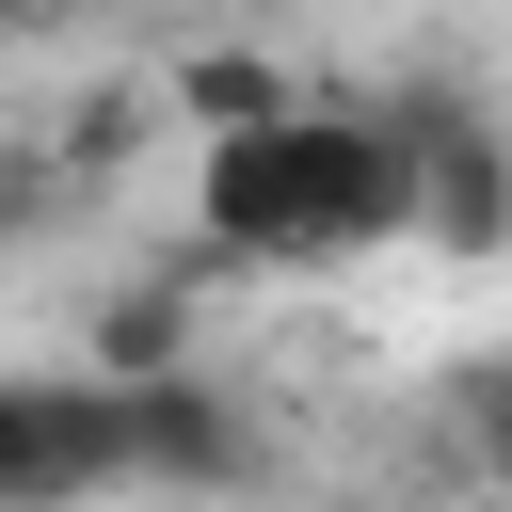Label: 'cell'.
<instances>
[{
	"mask_svg": "<svg viewBox=\"0 0 512 512\" xmlns=\"http://www.w3.org/2000/svg\"><path fill=\"white\" fill-rule=\"evenodd\" d=\"M192 240H208V272L416 256V144L368 96H288L272 128H208L192 144Z\"/></svg>",
	"mask_w": 512,
	"mask_h": 512,
	"instance_id": "obj_1",
	"label": "cell"
},
{
	"mask_svg": "<svg viewBox=\"0 0 512 512\" xmlns=\"http://www.w3.org/2000/svg\"><path fill=\"white\" fill-rule=\"evenodd\" d=\"M368 112L416 144V256H512V112L464 64H400Z\"/></svg>",
	"mask_w": 512,
	"mask_h": 512,
	"instance_id": "obj_2",
	"label": "cell"
},
{
	"mask_svg": "<svg viewBox=\"0 0 512 512\" xmlns=\"http://www.w3.org/2000/svg\"><path fill=\"white\" fill-rule=\"evenodd\" d=\"M128 496V400L96 368H0V512H112Z\"/></svg>",
	"mask_w": 512,
	"mask_h": 512,
	"instance_id": "obj_3",
	"label": "cell"
},
{
	"mask_svg": "<svg viewBox=\"0 0 512 512\" xmlns=\"http://www.w3.org/2000/svg\"><path fill=\"white\" fill-rule=\"evenodd\" d=\"M128 400V496H240L256 464H272V432H256V400L224 384V368H160V384H112Z\"/></svg>",
	"mask_w": 512,
	"mask_h": 512,
	"instance_id": "obj_4",
	"label": "cell"
},
{
	"mask_svg": "<svg viewBox=\"0 0 512 512\" xmlns=\"http://www.w3.org/2000/svg\"><path fill=\"white\" fill-rule=\"evenodd\" d=\"M208 240H160V256H128L112 288H96V320H80V368L96 384H160V368H208Z\"/></svg>",
	"mask_w": 512,
	"mask_h": 512,
	"instance_id": "obj_5",
	"label": "cell"
},
{
	"mask_svg": "<svg viewBox=\"0 0 512 512\" xmlns=\"http://www.w3.org/2000/svg\"><path fill=\"white\" fill-rule=\"evenodd\" d=\"M144 96H160V128H192V144H208V128H272L304 80H288V48H256V32H192Z\"/></svg>",
	"mask_w": 512,
	"mask_h": 512,
	"instance_id": "obj_6",
	"label": "cell"
},
{
	"mask_svg": "<svg viewBox=\"0 0 512 512\" xmlns=\"http://www.w3.org/2000/svg\"><path fill=\"white\" fill-rule=\"evenodd\" d=\"M32 144H48V176L96 208V192H128V176H144V144H160V96H144V80H80V96H64Z\"/></svg>",
	"mask_w": 512,
	"mask_h": 512,
	"instance_id": "obj_7",
	"label": "cell"
},
{
	"mask_svg": "<svg viewBox=\"0 0 512 512\" xmlns=\"http://www.w3.org/2000/svg\"><path fill=\"white\" fill-rule=\"evenodd\" d=\"M448 416H464V464H480V480L512 496V352H480V368L448 384Z\"/></svg>",
	"mask_w": 512,
	"mask_h": 512,
	"instance_id": "obj_8",
	"label": "cell"
},
{
	"mask_svg": "<svg viewBox=\"0 0 512 512\" xmlns=\"http://www.w3.org/2000/svg\"><path fill=\"white\" fill-rule=\"evenodd\" d=\"M48 208H80V192L48 176V144H32V128H0V240H32Z\"/></svg>",
	"mask_w": 512,
	"mask_h": 512,
	"instance_id": "obj_9",
	"label": "cell"
},
{
	"mask_svg": "<svg viewBox=\"0 0 512 512\" xmlns=\"http://www.w3.org/2000/svg\"><path fill=\"white\" fill-rule=\"evenodd\" d=\"M32 16H144V0H32Z\"/></svg>",
	"mask_w": 512,
	"mask_h": 512,
	"instance_id": "obj_10",
	"label": "cell"
},
{
	"mask_svg": "<svg viewBox=\"0 0 512 512\" xmlns=\"http://www.w3.org/2000/svg\"><path fill=\"white\" fill-rule=\"evenodd\" d=\"M128 512H208V496H128Z\"/></svg>",
	"mask_w": 512,
	"mask_h": 512,
	"instance_id": "obj_11",
	"label": "cell"
},
{
	"mask_svg": "<svg viewBox=\"0 0 512 512\" xmlns=\"http://www.w3.org/2000/svg\"><path fill=\"white\" fill-rule=\"evenodd\" d=\"M16 32H32V0H0V48H16Z\"/></svg>",
	"mask_w": 512,
	"mask_h": 512,
	"instance_id": "obj_12",
	"label": "cell"
}]
</instances>
